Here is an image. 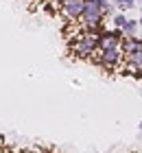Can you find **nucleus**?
I'll return each instance as SVG.
<instances>
[{"mask_svg":"<svg viewBox=\"0 0 142 153\" xmlns=\"http://www.w3.org/2000/svg\"><path fill=\"white\" fill-rule=\"evenodd\" d=\"M101 53V68L107 72H116L125 64V53L123 48H112V51H98Z\"/></svg>","mask_w":142,"mask_h":153,"instance_id":"f257e3e1","label":"nucleus"},{"mask_svg":"<svg viewBox=\"0 0 142 153\" xmlns=\"http://www.w3.org/2000/svg\"><path fill=\"white\" fill-rule=\"evenodd\" d=\"M123 31L120 29H103L101 33V39H98V51H112V48H120L123 46Z\"/></svg>","mask_w":142,"mask_h":153,"instance_id":"f03ea898","label":"nucleus"},{"mask_svg":"<svg viewBox=\"0 0 142 153\" xmlns=\"http://www.w3.org/2000/svg\"><path fill=\"white\" fill-rule=\"evenodd\" d=\"M83 11H85V0H68L61 4V16L68 22H79Z\"/></svg>","mask_w":142,"mask_h":153,"instance_id":"7ed1b4c3","label":"nucleus"},{"mask_svg":"<svg viewBox=\"0 0 142 153\" xmlns=\"http://www.w3.org/2000/svg\"><path fill=\"white\" fill-rule=\"evenodd\" d=\"M120 48H123L125 57H131V55H136V53L142 51V37H125Z\"/></svg>","mask_w":142,"mask_h":153,"instance_id":"20e7f679","label":"nucleus"},{"mask_svg":"<svg viewBox=\"0 0 142 153\" xmlns=\"http://www.w3.org/2000/svg\"><path fill=\"white\" fill-rule=\"evenodd\" d=\"M138 29H140L138 20H127V24L123 26V35H125V37H138V35H136Z\"/></svg>","mask_w":142,"mask_h":153,"instance_id":"39448f33","label":"nucleus"},{"mask_svg":"<svg viewBox=\"0 0 142 153\" xmlns=\"http://www.w3.org/2000/svg\"><path fill=\"white\" fill-rule=\"evenodd\" d=\"M125 64H129L133 70H142V51L131 55V57H125Z\"/></svg>","mask_w":142,"mask_h":153,"instance_id":"423d86ee","label":"nucleus"},{"mask_svg":"<svg viewBox=\"0 0 142 153\" xmlns=\"http://www.w3.org/2000/svg\"><path fill=\"white\" fill-rule=\"evenodd\" d=\"M127 20H129V18H127L125 13H114V16H112V26H114V29H120V31H123V26L127 24Z\"/></svg>","mask_w":142,"mask_h":153,"instance_id":"0eeeda50","label":"nucleus"},{"mask_svg":"<svg viewBox=\"0 0 142 153\" xmlns=\"http://www.w3.org/2000/svg\"><path fill=\"white\" fill-rule=\"evenodd\" d=\"M114 7H118L120 13H123V11L133 9V7H136V0H114Z\"/></svg>","mask_w":142,"mask_h":153,"instance_id":"6e6552de","label":"nucleus"},{"mask_svg":"<svg viewBox=\"0 0 142 153\" xmlns=\"http://www.w3.org/2000/svg\"><path fill=\"white\" fill-rule=\"evenodd\" d=\"M133 79H142V70H136V72H133Z\"/></svg>","mask_w":142,"mask_h":153,"instance_id":"1a4fd4ad","label":"nucleus"},{"mask_svg":"<svg viewBox=\"0 0 142 153\" xmlns=\"http://www.w3.org/2000/svg\"><path fill=\"white\" fill-rule=\"evenodd\" d=\"M51 2H55V4H59V7H61L63 2H68V0H51Z\"/></svg>","mask_w":142,"mask_h":153,"instance_id":"9d476101","label":"nucleus"},{"mask_svg":"<svg viewBox=\"0 0 142 153\" xmlns=\"http://www.w3.org/2000/svg\"><path fill=\"white\" fill-rule=\"evenodd\" d=\"M138 129H140V131H142V120H140V123H138Z\"/></svg>","mask_w":142,"mask_h":153,"instance_id":"9b49d317","label":"nucleus"},{"mask_svg":"<svg viewBox=\"0 0 142 153\" xmlns=\"http://www.w3.org/2000/svg\"><path fill=\"white\" fill-rule=\"evenodd\" d=\"M138 24H140V26H142V16H140V20H138Z\"/></svg>","mask_w":142,"mask_h":153,"instance_id":"f8f14e48","label":"nucleus"},{"mask_svg":"<svg viewBox=\"0 0 142 153\" xmlns=\"http://www.w3.org/2000/svg\"><path fill=\"white\" fill-rule=\"evenodd\" d=\"M35 153H39V151H35Z\"/></svg>","mask_w":142,"mask_h":153,"instance_id":"ddd939ff","label":"nucleus"},{"mask_svg":"<svg viewBox=\"0 0 142 153\" xmlns=\"http://www.w3.org/2000/svg\"><path fill=\"white\" fill-rule=\"evenodd\" d=\"M136 2H138V0H136Z\"/></svg>","mask_w":142,"mask_h":153,"instance_id":"4468645a","label":"nucleus"}]
</instances>
